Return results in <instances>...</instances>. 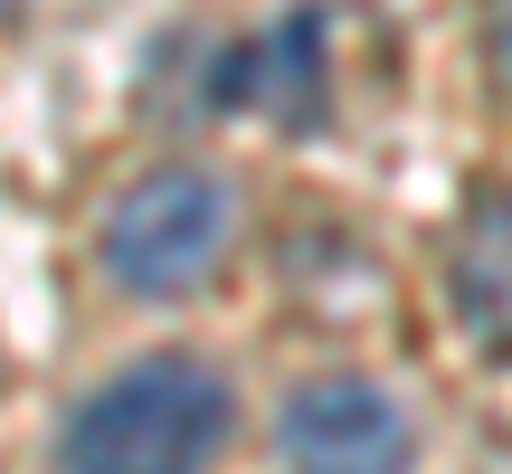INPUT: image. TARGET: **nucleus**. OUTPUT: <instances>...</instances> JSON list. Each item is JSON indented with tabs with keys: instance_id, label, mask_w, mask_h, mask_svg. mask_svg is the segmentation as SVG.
Here are the masks:
<instances>
[{
	"instance_id": "6",
	"label": "nucleus",
	"mask_w": 512,
	"mask_h": 474,
	"mask_svg": "<svg viewBox=\"0 0 512 474\" xmlns=\"http://www.w3.org/2000/svg\"><path fill=\"white\" fill-rule=\"evenodd\" d=\"M484 57H494V76L512 86V0H484Z\"/></svg>"
},
{
	"instance_id": "3",
	"label": "nucleus",
	"mask_w": 512,
	"mask_h": 474,
	"mask_svg": "<svg viewBox=\"0 0 512 474\" xmlns=\"http://www.w3.org/2000/svg\"><path fill=\"white\" fill-rule=\"evenodd\" d=\"M408 456H418V427H408V408L380 380L332 370V380H304L285 399V465L294 474H408Z\"/></svg>"
},
{
	"instance_id": "2",
	"label": "nucleus",
	"mask_w": 512,
	"mask_h": 474,
	"mask_svg": "<svg viewBox=\"0 0 512 474\" xmlns=\"http://www.w3.org/2000/svg\"><path fill=\"white\" fill-rule=\"evenodd\" d=\"M228 228H238L228 181H209V171H143L105 219V275L124 294H143V304L200 294L228 256Z\"/></svg>"
},
{
	"instance_id": "1",
	"label": "nucleus",
	"mask_w": 512,
	"mask_h": 474,
	"mask_svg": "<svg viewBox=\"0 0 512 474\" xmlns=\"http://www.w3.org/2000/svg\"><path fill=\"white\" fill-rule=\"evenodd\" d=\"M228 427H238V399L219 370L190 351H152L76 399L57 437V474H209Z\"/></svg>"
},
{
	"instance_id": "5",
	"label": "nucleus",
	"mask_w": 512,
	"mask_h": 474,
	"mask_svg": "<svg viewBox=\"0 0 512 474\" xmlns=\"http://www.w3.org/2000/svg\"><path fill=\"white\" fill-rule=\"evenodd\" d=\"M446 294L456 323L484 361H512V181H484L456 209V247H446Z\"/></svg>"
},
{
	"instance_id": "7",
	"label": "nucleus",
	"mask_w": 512,
	"mask_h": 474,
	"mask_svg": "<svg viewBox=\"0 0 512 474\" xmlns=\"http://www.w3.org/2000/svg\"><path fill=\"white\" fill-rule=\"evenodd\" d=\"M0 10H19V0H0Z\"/></svg>"
},
{
	"instance_id": "4",
	"label": "nucleus",
	"mask_w": 512,
	"mask_h": 474,
	"mask_svg": "<svg viewBox=\"0 0 512 474\" xmlns=\"http://www.w3.org/2000/svg\"><path fill=\"white\" fill-rule=\"evenodd\" d=\"M209 95L219 105H256L275 114L285 133H313L332 114V48H323V10H294L275 19V29H256L247 48L219 57V76H209Z\"/></svg>"
}]
</instances>
